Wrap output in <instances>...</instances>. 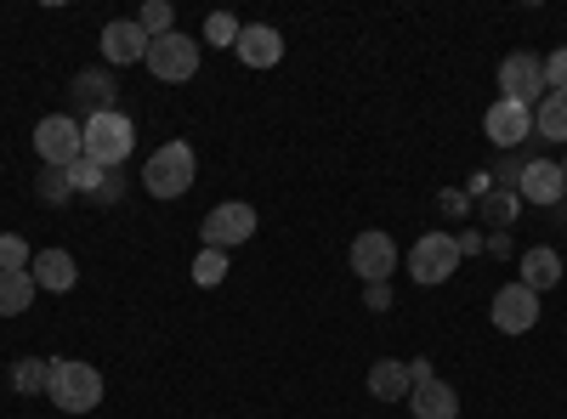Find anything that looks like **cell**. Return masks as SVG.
<instances>
[{
    "label": "cell",
    "instance_id": "6da1fadb",
    "mask_svg": "<svg viewBox=\"0 0 567 419\" xmlns=\"http://www.w3.org/2000/svg\"><path fill=\"white\" fill-rule=\"evenodd\" d=\"M45 397H52L63 413H91L103 402V375L80 357H58L52 363V380H45Z\"/></svg>",
    "mask_w": 567,
    "mask_h": 419
},
{
    "label": "cell",
    "instance_id": "7a4b0ae2",
    "mask_svg": "<svg viewBox=\"0 0 567 419\" xmlns=\"http://www.w3.org/2000/svg\"><path fill=\"white\" fill-rule=\"evenodd\" d=\"M194 170H199L194 148H187V143H165V148L148 154V165H142V188H148L154 199H182L187 188H194Z\"/></svg>",
    "mask_w": 567,
    "mask_h": 419
},
{
    "label": "cell",
    "instance_id": "3957f363",
    "mask_svg": "<svg viewBox=\"0 0 567 419\" xmlns=\"http://www.w3.org/2000/svg\"><path fill=\"white\" fill-rule=\"evenodd\" d=\"M460 239L454 232H425V239H414V250H409V277L414 284H425V290H437V284H449V277L460 272Z\"/></svg>",
    "mask_w": 567,
    "mask_h": 419
},
{
    "label": "cell",
    "instance_id": "277c9868",
    "mask_svg": "<svg viewBox=\"0 0 567 419\" xmlns=\"http://www.w3.org/2000/svg\"><path fill=\"white\" fill-rule=\"evenodd\" d=\"M131 148H136V125L120 108L85 119V159H97L103 170H114L120 159H131Z\"/></svg>",
    "mask_w": 567,
    "mask_h": 419
},
{
    "label": "cell",
    "instance_id": "5b68a950",
    "mask_svg": "<svg viewBox=\"0 0 567 419\" xmlns=\"http://www.w3.org/2000/svg\"><path fill=\"white\" fill-rule=\"evenodd\" d=\"M34 154L52 170H69L74 159H85V125H74L69 114H45L34 125Z\"/></svg>",
    "mask_w": 567,
    "mask_h": 419
},
{
    "label": "cell",
    "instance_id": "8992f818",
    "mask_svg": "<svg viewBox=\"0 0 567 419\" xmlns=\"http://www.w3.org/2000/svg\"><path fill=\"white\" fill-rule=\"evenodd\" d=\"M205 250H239V244H250L256 239V210L250 205H216L210 216H205Z\"/></svg>",
    "mask_w": 567,
    "mask_h": 419
},
{
    "label": "cell",
    "instance_id": "52a82bcc",
    "mask_svg": "<svg viewBox=\"0 0 567 419\" xmlns=\"http://www.w3.org/2000/svg\"><path fill=\"white\" fill-rule=\"evenodd\" d=\"M148 74H154V80H171V85H176V80H194V74H199V45L187 40V34H176V29L159 34V40L148 45Z\"/></svg>",
    "mask_w": 567,
    "mask_h": 419
},
{
    "label": "cell",
    "instance_id": "ba28073f",
    "mask_svg": "<svg viewBox=\"0 0 567 419\" xmlns=\"http://www.w3.org/2000/svg\"><path fill=\"white\" fill-rule=\"evenodd\" d=\"M488 317H494L499 335H528L534 323H539V295H534L528 284H505V290L494 295Z\"/></svg>",
    "mask_w": 567,
    "mask_h": 419
},
{
    "label": "cell",
    "instance_id": "9c48e42d",
    "mask_svg": "<svg viewBox=\"0 0 567 419\" xmlns=\"http://www.w3.org/2000/svg\"><path fill=\"white\" fill-rule=\"evenodd\" d=\"M352 272L363 277V284H386V277L398 272V244L386 239V232H358L352 239Z\"/></svg>",
    "mask_w": 567,
    "mask_h": 419
},
{
    "label": "cell",
    "instance_id": "30bf717a",
    "mask_svg": "<svg viewBox=\"0 0 567 419\" xmlns=\"http://www.w3.org/2000/svg\"><path fill=\"white\" fill-rule=\"evenodd\" d=\"M499 91H505V103L534 108V103L545 97V69H539V57H528V52L505 57V63H499Z\"/></svg>",
    "mask_w": 567,
    "mask_h": 419
},
{
    "label": "cell",
    "instance_id": "8fae6325",
    "mask_svg": "<svg viewBox=\"0 0 567 419\" xmlns=\"http://www.w3.org/2000/svg\"><path fill=\"white\" fill-rule=\"evenodd\" d=\"M483 130H488V143H494V148H516V143H528V136H534V108L499 97V103L488 108Z\"/></svg>",
    "mask_w": 567,
    "mask_h": 419
},
{
    "label": "cell",
    "instance_id": "7c38bea8",
    "mask_svg": "<svg viewBox=\"0 0 567 419\" xmlns=\"http://www.w3.org/2000/svg\"><path fill=\"white\" fill-rule=\"evenodd\" d=\"M233 52H239L245 69H278L284 63V34L267 29V23H245L239 40H233Z\"/></svg>",
    "mask_w": 567,
    "mask_h": 419
},
{
    "label": "cell",
    "instance_id": "4fadbf2b",
    "mask_svg": "<svg viewBox=\"0 0 567 419\" xmlns=\"http://www.w3.org/2000/svg\"><path fill=\"white\" fill-rule=\"evenodd\" d=\"M516 181H523V199H528V205H556V199L567 193L556 159H528L523 170H516Z\"/></svg>",
    "mask_w": 567,
    "mask_h": 419
},
{
    "label": "cell",
    "instance_id": "5bb4252c",
    "mask_svg": "<svg viewBox=\"0 0 567 419\" xmlns=\"http://www.w3.org/2000/svg\"><path fill=\"white\" fill-rule=\"evenodd\" d=\"M148 34L136 29V18L131 23H103V57L109 63H148Z\"/></svg>",
    "mask_w": 567,
    "mask_h": 419
},
{
    "label": "cell",
    "instance_id": "9a60e30c",
    "mask_svg": "<svg viewBox=\"0 0 567 419\" xmlns=\"http://www.w3.org/2000/svg\"><path fill=\"white\" fill-rule=\"evenodd\" d=\"M409 413L414 419H460V391L449 380H425L409 391Z\"/></svg>",
    "mask_w": 567,
    "mask_h": 419
},
{
    "label": "cell",
    "instance_id": "2e32d148",
    "mask_svg": "<svg viewBox=\"0 0 567 419\" xmlns=\"http://www.w3.org/2000/svg\"><path fill=\"white\" fill-rule=\"evenodd\" d=\"M29 277L40 290H52V295H63V290H74V277H80V266H74V255L69 250H40L34 261H29Z\"/></svg>",
    "mask_w": 567,
    "mask_h": 419
},
{
    "label": "cell",
    "instance_id": "e0dca14e",
    "mask_svg": "<svg viewBox=\"0 0 567 419\" xmlns=\"http://www.w3.org/2000/svg\"><path fill=\"white\" fill-rule=\"evenodd\" d=\"M369 391L381 397V402H403L409 391H414V380H409V363H398V357H381L369 368Z\"/></svg>",
    "mask_w": 567,
    "mask_h": 419
},
{
    "label": "cell",
    "instance_id": "ac0fdd59",
    "mask_svg": "<svg viewBox=\"0 0 567 419\" xmlns=\"http://www.w3.org/2000/svg\"><path fill=\"white\" fill-rule=\"evenodd\" d=\"M516 284H528L534 295H539V290H556V284H561V255L545 250V244L528 250V255H523V277H516Z\"/></svg>",
    "mask_w": 567,
    "mask_h": 419
},
{
    "label": "cell",
    "instance_id": "d6986e66",
    "mask_svg": "<svg viewBox=\"0 0 567 419\" xmlns=\"http://www.w3.org/2000/svg\"><path fill=\"white\" fill-rule=\"evenodd\" d=\"M534 130L567 143V91H545V97L534 103Z\"/></svg>",
    "mask_w": 567,
    "mask_h": 419
},
{
    "label": "cell",
    "instance_id": "ffe728a7",
    "mask_svg": "<svg viewBox=\"0 0 567 419\" xmlns=\"http://www.w3.org/2000/svg\"><path fill=\"white\" fill-rule=\"evenodd\" d=\"M34 277L29 272H0V317H18V312H29V301H34Z\"/></svg>",
    "mask_w": 567,
    "mask_h": 419
},
{
    "label": "cell",
    "instance_id": "44dd1931",
    "mask_svg": "<svg viewBox=\"0 0 567 419\" xmlns=\"http://www.w3.org/2000/svg\"><path fill=\"white\" fill-rule=\"evenodd\" d=\"M114 91H120V85H114L109 74H80V80H74V97H80L91 114H114Z\"/></svg>",
    "mask_w": 567,
    "mask_h": 419
},
{
    "label": "cell",
    "instance_id": "7402d4cb",
    "mask_svg": "<svg viewBox=\"0 0 567 419\" xmlns=\"http://www.w3.org/2000/svg\"><path fill=\"white\" fill-rule=\"evenodd\" d=\"M45 380H52V363H45V357H23V363L12 368V391H18V397H40Z\"/></svg>",
    "mask_w": 567,
    "mask_h": 419
},
{
    "label": "cell",
    "instance_id": "603a6c76",
    "mask_svg": "<svg viewBox=\"0 0 567 419\" xmlns=\"http://www.w3.org/2000/svg\"><path fill=\"white\" fill-rule=\"evenodd\" d=\"M171 23H176V12H171V0H148V7L136 12V29L148 34V40H159V34H171Z\"/></svg>",
    "mask_w": 567,
    "mask_h": 419
},
{
    "label": "cell",
    "instance_id": "cb8c5ba5",
    "mask_svg": "<svg viewBox=\"0 0 567 419\" xmlns=\"http://www.w3.org/2000/svg\"><path fill=\"white\" fill-rule=\"evenodd\" d=\"M69 188L74 193H103V165L97 159H74L69 165Z\"/></svg>",
    "mask_w": 567,
    "mask_h": 419
},
{
    "label": "cell",
    "instance_id": "d4e9b609",
    "mask_svg": "<svg viewBox=\"0 0 567 419\" xmlns=\"http://www.w3.org/2000/svg\"><path fill=\"white\" fill-rule=\"evenodd\" d=\"M221 277H227V255H221V250H205V255L194 261V284H199V290H216Z\"/></svg>",
    "mask_w": 567,
    "mask_h": 419
},
{
    "label": "cell",
    "instance_id": "484cf974",
    "mask_svg": "<svg viewBox=\"0 0 567 419\" xmlns=\"http://www.w3.org/2000/svg\"><path fill=\"white\" fill-rule=\"evenodd\" d=\"M29 244L18 239V232H7V239H0V272H29Z\"/></svg>",
    "mask_w": 567,
    "mask_h": 419
},
{
    "label": "cell",
    "instance_id": "4316f807",
    "mask_svg": "<svg viewBox=\"0 0 567 419\" xmlns=\"http://www.w3.org/2000/svg\"><path fill=\"white\" fill-rule=\"evenodd\" d=\"M205 40H210V45H227V52H233V40H239V23H233L227 12H210V18H205Z\"/></svg>",
    "mask_w": 567,
    "mask_h": 419
},
{
    "label": "cell",
    "instance_id": "83f0119b",
    "mask_svg": "<svg viewBox=\"0 0 567 419\" xmlns=\"http://www.w3.org/2000/svg\"><path fill=\"white\" fill-rule=\"evenodd\" d=\"M74 188H69V170H52V165H45V176H40V199L45 205H63Z\"/></svg>",
    "mask_w": 567,
    "mask_h": 419
},
{
    "label": "cell",
    "instance_id": "f1b7e54d",
    "mask_svg": "<svg viewBox=\"0 0 567 419\" xmlns=\"http://www.w3.org/2000/svg\"><path fill=\"white\" fill-rule=\"evenodd\" d=\"M539 69H545V91H567V45H556Z\"/></svg>",
    "mask_w": 567,
    "mask_h": 419
},
{
    "label": "cell",
    "instance_id": "f546056e",
    "mask_svg": "<svg viewBox=\"0 0 567 419\" xmlns=\"http://www.w3.org/2000/svg\"><path fill=\"white\" fill-rule=\"evenodd\" d=\"M483 216H488V221H511V216H516V193H494V199L483 205Z\"/></svg>",
    "mask_w": 567,
    "mask_h": 419
},
{
    "label": "cell",
    "instance_id": "4dcf8cb0",
    "mask_svg": "<svg viewBox=\"0 0 567 419\" xmlns=\"http://www.w3.org/2000/svg\"><path fill=\"white\" fill-rule=\"evenodd\" d=\"M363 295H369V306H386V301H392V290H386V284H369Z\"/></svg>",
    "mask_w": 567,
    "mask_h": 419
},
{
    "label": "cell",
    "instance_id": "1f68e13d",
    "mask_svg": "<svg viewBox=\"0 0 567 419\" xmlns=\"http://www.w3.org/2000/svg\"><path fill=\"white\" fill-rule=\"evenodd\" d=\"M561 181H567V165H561Z\"/></svg>",
    "mask_w": 567,
    "mask_h": 419
}]
</instances>
